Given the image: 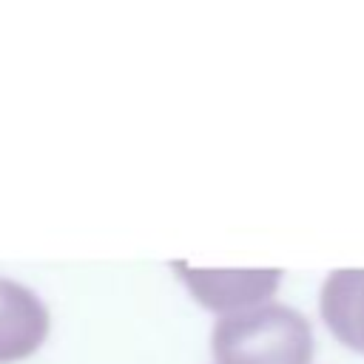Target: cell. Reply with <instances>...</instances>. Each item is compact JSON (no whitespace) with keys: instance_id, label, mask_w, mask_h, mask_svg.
Segmentation results:
<instances>
[{"instance_id":"obj_3","label":"cell","mask_w":364,"mask_h":364,"mask_svg":"<svg viewBox=\"0 0 364 364\" xmlns=\"http://www.w3.org/2000/svg\"><path fill=\"white\" fill-rule=\"evenodd\" d=\"M51 330V316L43 299L14 282L0 276V364H14L34 355Z\"/></svg>"},{"instance_id":"obj_4","label":"cell","mask_w":364,"mask_h":364,"mask_svg":"<svg viewBox=\"0 0 364 364\" xmlns=\"http://www.w3.org/2000/svg\"><path fill=\"white\" fill-rule=\"evenodd\" d=\"M318 313L347 350L364 355V267L333 270L321 284Z\"/></svg>"},{"instance_id":"obj_1","label":"cell","mask_w":364,"mask_h":364,"mask_svg":"<svg viewBox=\"0 0 364 364\" xmlns=\"http://www.w3.org/2000/svg\"><path fill=\"white\" fill-rule=\"evenodd\" d=\"M313 350L310 321L284 304L222 316L210 330L216 364H310Z\"/></svg>"},{"instance_id":"obj_2","label":"cell","mask_w":364,"mask_h":364,"mask_svg":"<svg viewBox=\"0 0 364 364\" xmlns=\"http://www.w3.org/2000/svg\"><path fill=\"white\" fill-rule=\"evenodd\" d=\"M179 279L185 282V287L191 290V296L219 313V316H233V313H245L262 304H270L273 293L282 284V270L270 267V270H205V267H191L185 262H173L171 264Z\"/></svg>"}]
</instances>
